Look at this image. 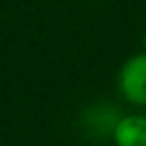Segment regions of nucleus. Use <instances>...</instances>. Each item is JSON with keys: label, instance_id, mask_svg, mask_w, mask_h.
<instances>
[{"label": "nucleus", "instance_id": "f257e3e1", "mask_svg": "<svg viewBox=\"0 0 146 146\" xmlns=\"http://www.w3.org/2000/svg\"><path fill=\"white\" fill-rule=\"evenodd\" d=\"M116 84H119L121 96L130 105L146 107V52L144 50L130 55L121 64Z\"/></svg>", "mask_w": 146, "mask_h": 146}, {"label": "nucleus", "instance_id": "f03ea898", "mask_svg": "<svg viewBox=\"0 0 146 146\" xmlns=\"http://www.w3.org/2000/svg\"><path fill=\"white\" fill-rule=\"evenodd\" d=\"M114 146H146V116L125 114L112 130Z\"/></svg>", "mask_w": 146, "mask_h": 146}, {"label": "nucleus", "instance_id": "7ed1b4c3", "mask_svg": "<svg viewBox=\"0 0 146 146\" xmlns=\"http://www.w3.org/2000/svg\"><path fill=\"white\" fill-rule=\"evenodd\" d=\"M141 50H144V52H146V34H144V36H141Z\"/></svg>", "mask_w": 146, "mask_h": 146}]
</instances>
